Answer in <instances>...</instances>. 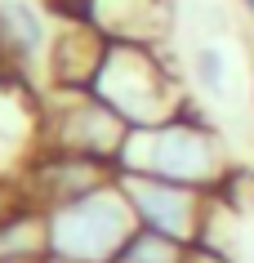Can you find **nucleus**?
I'll return each instance as SVG.
<instances>
[{
	"instance_id": "f257e3e1",
	"label": "nucleus",
	"mask_w": 254,
	"mask_h": 263,
	"mask_svg": "<svg viewBox=\"0 0 254 263\" xmlns=\"http://www.w3.org/2000/svg\"><path fill=\"white\" fill-rule=\"evenodd\" d=\"M116 174H156L183 187L223 192L232 179V161H227V143L219 125L197 103H187L179 116L161 125H134L121 143Z\"/></svg>"
},
{
	"instance_id": "f03ea898",
	"label": "nucleus",
	"mask_w": 254,
	"mask_h": 263,
	"mask_svg": "<svg viewBox=\"0 0 254 263\" xmlns=\"http://www.w3.org/2000/svg\"><path fill=\"white\" fill-rule=\"evenodd\" d=\"M89 94H99L129 129L161 125L192 103L165 45H121V41H107V54L89 81Z\"/></svg>"
},
{
	"instance_id": "7ed1b4c3",
	"label": "nucleus",
	"mask_w": 254,
	"mask_h": 263,
	"mask_svg": "<svg viewBox=\"0 0 254 263\" xmlns=\"http://www.w3.org/2000/svg\"><path fill=\"white\" fill-rule=\"evenodd\" d=\"M45 219H49V254H63L76 263H112L116 250L139 232L134 205L116 179L76 201L45 210Z\"/></svg>"
},
{
	"instance_id": "20e7f679",
	"label": "nucleus",
	"mask_w": 254,
	"mask_h": 263,
	"mask_svg": "<svg viewBox=\"0 0 254 263\" xmlns=\"http://www.w3.org/2000/svg\"><path fill=\"white\" fill-rule=\"evenodd\" d=\"M129 125L89 89H41V147L94 156L116 170Z\"/></svg>"
},
{
	"instance_id": "39448f33",
	"label": "nucleus",
	"mask_w": 254,
	"mask_h": 263,
	"mask_svg": "<svg viewBox=\"0 0 254 263\" xmlns=\"http://www.w3.org/2000/svg\"><path fill=\"white\" fill-rule=\"evenodd\" d=\"M116 183L125 187L139 228H152L161 236H174L183 246H201L210 236V223L219 214V192H201V187H183V183L156 179V174H116Z\"/></svg>"
},
{
	"instance_id": "423d86ee",
	"label": "nucleus",
	"mask_w": 254,
	"mask_h": 263,
	"mask_svg": "<svg viewBox=\"0 0 254 263\" xmlns=\"http://www.w3.org/2000/svg\"><path fill=\"white\" fill-rule=\"evenodd\" d=\"M116 170L107 161H94V156H76V152H58V147H41V152L27 161V170L18 174L14 192L27 196L31 205L54 210L63 201H76V196L94 192L103 183H112Z\"/></svg>"
},
{
	"instance_id": "0eeeda50",
	"label": "nucleus",
	"mask_w": 254,
	"mask_h": 263,
	"mask_svg": "<svg viewBox=\"0 0 254 263\" xmlns=\"http://www.w3.org/2000/svg\"><path fill=\"white\" fill-rule=\"evenodd\" d=\"M36 152H41V89L18 71H0V196L18 183Z\"/></svg>"
},
{
	"instance_id": "6e6552de",
	"label": "nucleus",
	"mask_w": 254,
	"mask_h": 263,
	"mask_svg": "<svg viewBox=\"0 0 254 263\" xmlns=\"http://www.w3.org/2000/svg\"><path fill=\"white\" fill-rule=\"evenodd\" d=\"M58 14L49 0H0V67L27 76L45 67Z\"/></svg>"
},
{
	"instance_id": "1a4fd4ad",
	"label": "nucleus",
	"mask_w": 254,
	"mask_h": 263,
	"mask_svg": "<svg viewBox=\"0 0 254 263\" xmlns=\"http://www.w3.org/2000/svg\"><path fill=\"white\" fill-rule=\"evenodd\" d=\"M76 18L121 45H165L174 31V0H81Z\"/></svg>"
},
{
	"instance_id": "9d476101",
	"label": "nucleus",
	"mask_w": 254,
	"mask_h": 263,
	"mask_svg": "<svg viewBox=\"0 0 254 263\" xmlns=\"http://www.w3.org/2000/svg\"><path fill=\"white\" fill-rule=\"evenodd\" d=\"M103 54H107V36L99 27H89L85 18L58 14L54 41H49V54H45V67H41L45 76L41 89H89Z\"/></svg>"
},
{
	"instance_id": "9b49d317",
	"label": "nucleus",
	"mask_w": 254,
	"mask_h": 263,
	"mask_svg": "<svg viewBox=\"0 0 254 263\" xmlns=\"http://www.w3.org/2000/svg\"><path fill=\"white\" fill-rule=\"evenodd\" d=\"M49 254V219L14 187L0 196V263H36Z\"/></svg>"
},
{
	"instance_id": "f8f14e48",
	"label": "nucleus",
	"mask_w": 254,
	"mask_h": 263,
	"mask_svg": "<svg viewBox=\"0 0 254 263\" xmlns=\"http://www.w3.org/2000/svg\"><path fill=\"white\" fill-rule=\"evenodd\" d=\"M187 250L192 246L174 241V236H161V232H152V228H139L125 246L116 250L112 263H187Z\"/></svg>"
},
{
	"instance_id": "ddd939ff",
	"label": "nucleus",
	"mask_w": 254,
	"mask_h": 263,
	"mask_svg": "<svg viewBox=\"0 0 254 263\" xmlns=\"http://www.w3.org/2000/svg\"><path fill=\"white\" fill-rule=\"evenodd\" d=\"M192 85H197L201 94L210 98H227L232 89V67H227V54L219 41H201L192 49Z\"/></svg>"
},
{
	"instance_id": "4468645a",
	"label": "nucleus",
	"mask_w": 254,
	"mask_h": 263,
	"mask_svg": "<svg viewBox=\"0 0 254 263\" xmlns=\"http://www.w3.org/2000/svg\"><path fill=\"white\" fill-rule=\"evenodd\" d=\"M187 263H227V250H219V246H192V250H187Z\"/></svg>"
},
{
	"instance_id": "2eb2a0df",
	"label": "nucleus",
	"mask_w": 254,
	"mask_h": 263,
	"mask_svg": "<svg viewBox=\"0 0 254 263\" xmlns=\"http://www.w3.org/2000/svg\"><path fill=\"white\" fill-rule=\"evenodd\" d=\"M250 121H254V58H250Z\"/></svg>"
},
{
	"instance_id": "dca6fc26",
	"label": "nucleus",
	"mask_w": 254,
	"mask_h": 263,
	"mask_svg": "<svg viewBox=\"0 0 254 263\" xmlns=\"http://www.w3.org/2000/svg\"><path fill=\"white\" fill-rule=\"evenodd\" d=\"M36 263H76V259H63V254H45V259H36Z\"/></svg>"
},
{
	"instance_id": "f3484780",
	"label": "nucleus",
	"mask_w": 254,
	"mask_h": 263,
	"mask_svg": "<svg viewBox=\"0 0 254 263\" xmlns=\"http://www.w3.org/2000/svg\"><path fill=\"white\" fill-rule=\"evenodd\" d=\"M0 71H5V67H0Z\"/></svg>"
}]
</instances>
